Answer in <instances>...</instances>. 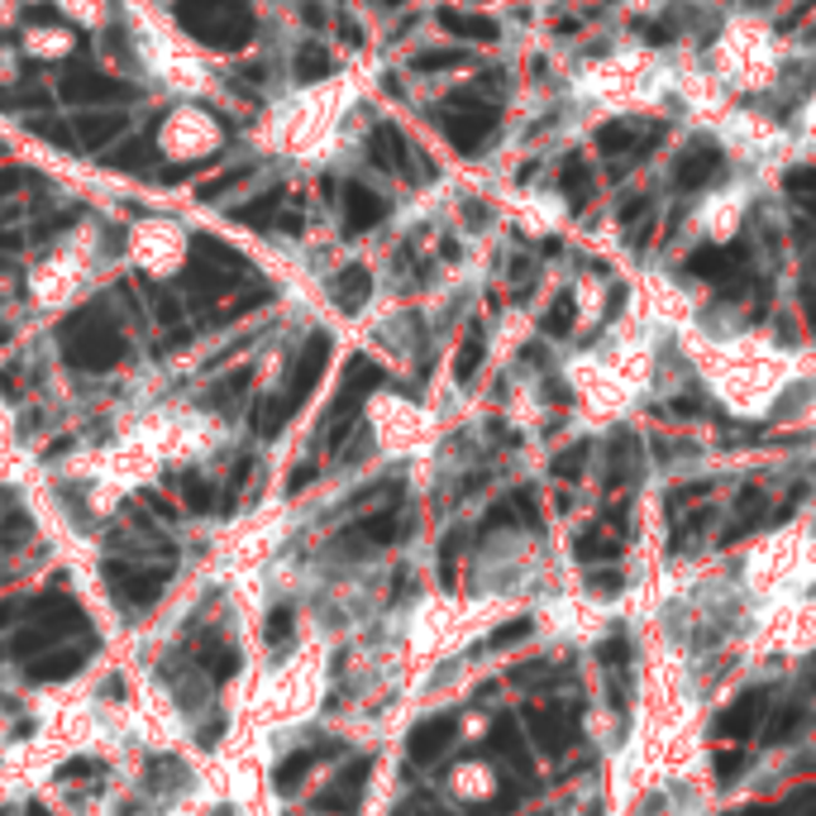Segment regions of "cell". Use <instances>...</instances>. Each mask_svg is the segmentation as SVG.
<instances>
[{"mask_svg": "<svg viewBox=\"0 0 816 816\" xmlns=\"http://www.w3.org/2000/svg\"><path fill=\"white\" fill-rule=\"evenodd\" d=\"M63 349H67L72 368L100 372V368H110V363H120V358H124V339L115 335V325L100 320L96 311H81L77 320L63 329Z\"/></svg>", "mask_w": 816, "mask_h": 816, "instance_id": "6da1fadb", "label": "cell"}, {"mask_svg": "<svg viewBox=\"0 0 816 816\" xmlns=\"http://www.w3.org/2000/svg\"><path fill=\"white\" fill-rule=\"evenodd\" d=\"M106 583L120 592L129 607H153L163 597V583H167V568H134V564H106Z\"/></svg>", "mask_w": 816, "mask_h": 816, "instance_id": "7a4b0ae2", "label": "cell"}, {"mask_svg": "<svg viewBox=\"0 0 816 816\" xmlns=\"http://www.w3.org/2000/svg\"><path fill=\"white\" fill-rule=\"evenodd\" d=\"M458 736V711H439V716H425L421 726H411L406 736V754L411 764H435V759L449 750Z\"/></svg>", "mask_w": 816, "mask_h": 816, "instance_id": "3957f363", "label": "cell"}, {"mask_svg": "<svg viewBox=\"0 0 816 816\" xmlns=\"http://www.w3.org/2000/svg\"><path fill=\"white\" fill-rule=\"evenodd\" d=\"M368 773H372V759H353L349 769L339 773L335 783L325 787V793H315V812H335V816H353L358 812V802H363V783H368Z\"/></svg>", "mask_w": 816, "mask_h": 816, "instance_id": "277c9868", "label": "cell"}, {"mask_svg": "<svg viewBox=\"0 0 816 816\" xmlns=\"http://www.w3.org/2000/svg\"><path fill=\"white\" fill-rule=\"evenodd\" d=\"M325 358H329V339H325V335H315V339H311V349L301 353V363L292 368V382H286V392L278 396L286 415H292V411L301 406V396H306L311 387H315V378L325 372Z\"/></svg>", "mask_w": 816, "mask_h": 816, "instance_id": "5b68a950", "label": "cell"}, {"mask_svg": "<svg viewBox=\"0 0 816 816\" xmlns=\"http://www.w3.org/2000/svg\"><path fill=\"white\" fill-rule=\"evenodd\" d=\"M759 716H764V693H744V697H736L721 711L716 730H721V740H750L754 726H759Z\"/></svg>", "mask_w": 816, "mask_h": 816, "instance_id": "8992f818", "label": "cell"}, {"mask_svg": "<svg viewBox=\"0 0 816 816\" xmlns=\"http://www.w3.org/2000/svg\"><path fill=\"white\" fill-rule=\"evenodd\" d=\"M344 750L339 740H325V744H311V750H296V754H286L282 764H278V793H296V783L306 779V773L320 764V759H335Z\"/></svg>", "mask_w": 816, "mask_h": 816, "instance_id": "52a82bcc", "label": "cell"}, {"mask_svg": "<svg viewBox=\"0 0 816 816\" xmlns=\"http://www.w3.org/2000/svg\"><path fill=\"white\" fill-rule=\"evenodd\" d=\"M96 650V640H86L81 650L77 644H67V650H53V654H43L34 668H29V678L34 683H63V678H72V673H77L81 664H86V654Z\"/></svg>", "mask_w": 816, "mask_h": 816, "instance_id": "ba28073f", "label": "cell"}, {"mask_svg": "<svg viewBox=\"0 0 816 816\" xmlns=\"http://www.w3.org/2000/svg\"><path fill=\"white\" fill-rule=\"evenodd\" d=\"M487 744H492V754H501L511 769H521L525 779H530V769H535V764H530L525 736H521V730H515V716H501V721L492 726V740H487Z\"/></svg>", "mask_w": 816, "mask_h": 816, "instance_id": "9c48e42d", "label": "cell"}, {"mask_svg": "<svg viewBox=\"0 0 816 816\" xmlns=\"http://www.w3.org/2000/svg\"><path fill=\"white\" fill-rule=\"evenodd\" d=\"M521 716H525V726H530V740H535L544 754H564L568 730H564V721H558L554 711H544V707H525Z\"/></svg>", "mask_w": 816, "mask_h": 816, "instance_id": "30bf717a", "label": "cell"}, {"mask_svg": "<svg viewBox=\"0 0 816 816\" xmlns=\"http://www.w3.org/2000/svg\"><path fill=\"white\" fill-rule=\"evenodd\" d=\"M401 535V521H396V511H372L368 521H358L349 530V540H368V544H392Z\"/></svg>", "mask_w": 816, "mask_h": 816, "instance_id": "8fae6325", "label": "cell"}, {"mask_svg": "<svg viewBox=\"0 0 816 816\" xmlns=\"http://www.w3.org/2000/svg\"><path fill=\"white\" fill-rule=\"evenodd\" d=\"M200 664H206V673L215 683H229V678H235V668H239V654H235V644L210 640V644H200Z\"/></svg>", "mask_w": 816, "mask_h": 816, "instance_id": "7c38bea8", "label": "cell"}, {"mask_svg": "<svg viewBox=\"0 0 816 816\" xmlns=\"http://www.w3.org/2000/svg\"><path fill=\"white\" fill-rule=\"evenodd\" d=\"M573 554L583 558V564H611L616 554H621V544L616 540H607L601 530H583L578 540H573Z\"/></svg>", "mask_w": 816, "mask_h": 816, "instance_id": "4fadbf2b", "label": "cell"}, {"mask_svg": "<svg viewBox=\"0 0 816 816\" xmlns=\"http://www.w3.org/2000/svg\"><path fill=\"white\" fill-rule=\"evenodd\" d=\"M335 301H339L344 311H358V306H363V301H368V272H363V268H349V272H344V278L335 282Z\"/></svg>", "mask_w": 816, "mask_h": 816, "instance_id": "5bb4252c", "label": "cell"}, {"mask_svg": "<svg viewBox=\"0 0 816 816\" xmlns=\"http://www.w3.org/2000/svg\"><path fill=\"white\" fill-rule=\"evenodd\" d=\"M182 501H186V511H192V515H210V507H215L210 482L200 478V472H186V478H182Z\"/></svg>", "mask_w": 816, "mask_h": 816, "instance_id": "9a60e30c", "label": "cell"}, {"mask_svg": "<svg viewBox=\"0 0 816 816\" xmlns=\"http://www.w3.org/2000/svg\"><path fill=\"white\" fill-rule=\"evenodd\" d=\"M802 721H807V707H783L779 716H773V726H769V744H783V740H793L797 730H802Z\"/></svg>", "mask_w": 816, "mask_h": 816, "instance_id": "2e32d148", "label": "cell"}, {"mask_svg": "<svg viewBox=\"0 0 816 816\" xmlns=\"http://www.w3.org/2000/svg\"><path fill=\"white\" fill-rule=\"evenodd\" d=\"M587 454H592V444H573V449H564L554 458V472L564 482H578L583 478V468H587Z\"/></svg>", "mask_w": 816, "mask_h": 816, "instance_id": "e0dca14e", "label": "cell"}, {"mask_svg": "<svg viewBox=\"0 0 816 816\" xmlns=\"http://www.w3.org/2000/svg\"><path fill=\"white\" fill-rule=\"evenodd\" d=\"M478 363H482V335H468L464 349H458V358H454V378H458V382H472Z\"/></svg>", "mask_w": 816, "mask_h": 816, "instance_id": "ac0fdd59", "label": "cell"}, {"mask_svg": "<svg viewBox=\"0 0 816 816\" xmlns=\"http://www.w3.org/2000/svg\"><path fill=\"white\" fill-rule=\"evenodd\" d=\"M263 635H268V644H286V640H292V607H286V601H282V607H272V611H268Z\"/></svg>", "mask_w": 816, "mask_h": 816, "instance_id": "d6986e66", "label": "cell"}, {"mask_svg": "<svg viewBox=\"0 0 816 816\" xmlns=\"http://www.w3.org/2000/svg\"><path fill=\"white\" fill-rule=\"evenodd\" d=\"M525 635H530V621H525V616H515V621H507L501 630L487 635V650H507V644H521Z\"/></svg>", "mask_w": 816, "mask_h": 816, "instance_id": "ffe728a7", "label": "cell"}, {"mask_svg": "<svg viewBox=\"0 0 816 816\" xmlns=\"http://www.w3.org/2000/svg\"><path fill=\"white\" fill-rule=\"evenodd\" d=\"M597 659H601V664H607V673L625 668V664H630V640H625V635H611V640H601Z\"/></svg>", "mask_w": 816, "mask_h": 816, "instance_id": "44dd1931", "label": "cell"}, {"mask_svg": "<svg viewBox=\"0 0 816 816\" xmlns=\"http://www.w3.org/2000/svg\"><path fill=\"white\" fill-rule=\"evenodd\" d=\"M29 535V515L24 511H14L6 525H0V544H14V540H24Z\"/></svg>", "mask_w": 816, "mask_h": 816, "instance_id": "7402d4cb", "label": "cell"}, {"mask_svg": "<svg viewBox=\"0 0 816 816\" xmlns=\"http://www.w3.org/2000/svg\"><path fill=\"white\" fill-rule=\"evenodd\" d=\"M91 773H100V764H91V759H77V764H67L57 779L63 783H77V779H91Z\"/></svg>", "mask_w": 816, "mask_h": 816, "instance_id": "603a6c76", "label": "cell"}, {"mask_svg": "<svg viewBox=\"0 0 816 816\" xmlns=\"http://www.w3.org/2000/svg\"><path fill=\"white\" fill-rule=\"evenodd\" d=\"M740 769H744V754H721V759H716V773H721V783H736Z\"/></svg>", "mask_w": 816, "mask_h": 816, "instance_id": "cb8c5ba5", "label": "cell"}, {"mask_svg": "<svg viewBox=\"0 0 816 816\" xmlns=\"http://www.w3.org/2000/svg\"><path fill=\"white\" fill-rule=\"evenodd\" d=\"M311 478H315V468H311V464H296V468H292V482H286V492L296 497V492H301V487H306Z\"/></svg>", "mask_w": 816, "mask_h": 816, "instance_id": "d4e9b609", "label": "cell"}, {"mask_svg": "<svg viewBox=\"0 0 816 816\" xmlns=\"http://www.w3.org/2000/svg\"><path fill=\"white\" fill-rule=\"evenodd\" d=\"M396 816H444V812H439V807H435V802H429V797H425V802H406V807H401Z\"/></svg>", "mask_w": 816, "mask_h": 816, "instance_id": "484cf974", "label": "cell"}, {"mask_svg": "<svg viewBox=\"0 0 816 816\" xmlns=\"http://www.w3.org/2000/svg\"><path fill=\"white\" fill-rule=\"evenodd\" d=\"M592 587H597L601 597H611L616 587H621V578H616V573H592Z\"/></svg>", "mask_w": 816, "mask_h": 816, "instance_id": "4316f807", "label": "cell"}, {"mask_svg": "<svg viewBox=\"0 0 816 816\" xmlns=\"http://www.w3.org/2000/svg\"><path fill=\"white\" fill-rule=\"evenodd\" d=\"M29 611V601H0V625H10L14 616H24Z\"/></svg>", "mask_w": 816, "mask_h": 816, "instance_id": "83f0119b", "label": "cell"}, {"mask_svg": "<svg viewBox=\"0 0 816 816\" xmlns=\"http://www.w3.org/2000/svg\"><path fill=\"white\" fill-rule=\"evenodd\" d=\"M726 816H779V812H769V807H736V812H726Z\"/></svg>", "mask_w": 816, "mask_h": 816, "instance_id": "f1b7e54d", "label": "cell"}, {"mask_svg": "<svg viewBox=\"0 0 816 816\" xmlns=\"http://www.w3.org/2000/svg\"><path fill=\"white\" fill-rule=\"evenodd\" d=\"M29 816H53V812H43V807H29Z\"/></svg>", "mask_w": 816, "mask_h": 816, "instance_id": "f546056e", "label": "cell"}, {"mask_svg": "<svg viewBox=\"0 0 816 816\" xmlns=\"http://www.w3.org/2000/svg\"><path fill=\"white\" fill-rule=\"evenodd\" d=\"M0 816H10V812H0Z\"/></svg>", "mask_w": 816, "mask_h": 816, "instance_id": "4dcf8cb0", "label": "cell"}, {"mask_svg": "<svg viewBox=\"0 0 816 816\" xmlns=\"http://www.w3.org/2000/svg\"><path fill=\"white\" fill-rule=\"evenodd\" d=\"M540 816H544V812H540Z\"/></svg>", "mask_w": 816, "mask_h": 816, "instance_id": "1f68e13d", "label": "cell"}]
</instances>
